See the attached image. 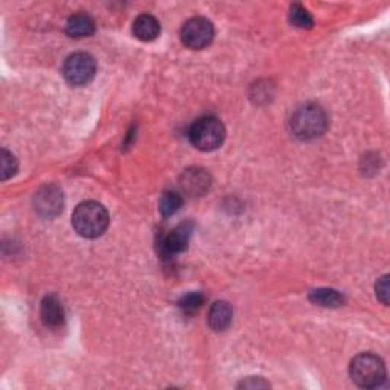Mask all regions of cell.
I'll use <instances>...</instances> for the list:
<instances>
[{
	"instance_id": "9a60e30c",
	"label": "cell",
	"mask_w": 390,
	"mask_h": 390,
	"mask_svg": "<svg viewBox=\"0 0 390 390\" xmlns=\"http://www.w3.org/2000/svg\"><path fill=\"white\" fill-rule=\"evenodd\" d=\"M183 204V197L180 192L167 191L159 201V211L164 216H172L177 214Z\"/></svg>"
},
{
	"instance_id": "3957f363",
	"label": "cell",
	"mask_w": 390,
	"mask_h": 390,
	"mask_svg": "<svg viewBox=\"0 0 390 390\" xmlns=\"http://www.w3.org/2000/svg\"><path fill=\"white\" fill-rule=\"evenodd\" d=\"M352 381L364 389L380 387L386 380V366L380 357L372 352H363L355 357L349 367Z\"/></svg>"
},
{
	"instance_id": "7c38bea8",
	"label": "cell",
	"mask_w": 390,
	"mask_h": 390,
	"mask_svg": "<svg viewBox=\"0 0 390 390\" xmlns=\"http://www.w3.org/2000/svg\"><path fill=\"white\" fill-rule=\"evenodd\" d=\"M232 317H233V311L229 303L224 300L215 302L209 310V316H208L209 327L216 332L224 331L229 328V325L232 323Z\"/></svg>"
},
{
	"instance_id": "5bb4252c",
	"label": "cell",
	"mask_w": 390,
	"mask_h": 390,
	"mask_svg": "<svg viewBox=\"0 0 390 390\" xmlns=\"http://www.w3.org/2000/svg\"><path fill=\"white\" fill-rule=\"evenodd\" d=\"M310 300L325 308H339L344 305V296L332 288H319L311 291Z\"/></svg>"
},
{
	"instance_id": "ffe728a7",
	"label": "cell",
	"mask_w": 390,
	"mask_h": 390,
	"mask_svg": "<svg viewBox=\"0 0 390 390\" xmlns=\"http://www.w3.org/2000/svg\"><path fill=\"white\" fill-rule=\"evenodd\" d=\"M238 387L240 389H265V387H270V384L267 381H264L263 378L251 376V378H246V380H243L240 384H238Z\"/></svg>"
},
{
	"instance_id": "277c9868",
	"label": "cell",
	"mask_w": 390,
	"mask_h": 390,
	"mask_svg": "<svg viewBox=\"0 0 390 390\" xmlns=\"http://www.w3.org/2000/svg\"><path fill=\"white\" fill-rule=\"evenodd\" d=\"M226 139V128L218 117L203 116L189 128L191 144L200 151H214L220 148Z\"/></svg>"
},
{
	"instance_id": "ac0fdd59",
	"label": "cell",
	"mask_w": 390,
	"mask_h": 390,
	"mask_svg": "<svg viewBox=\"0 0 390 390\" xmlns=\"http://www.w3.org/2000/svg\"><path fill=\"white\" fill-rule=\"evenodd\" d=\"M2 180H8L17 172V159L8 149H2Z\"/></svg>"
},
{
	"instance_id": "8992f818",
	"label": "cell",
	"mask_w": 390,
	"mask_h": 390,
	"mask_svg": "<svg viewBox=\"0 0 390 390\" xmlns=\"http://www.w3.org/2000/svg\"><path fill=\"white\" fill-rule=\"evenodd\" d=\"M181 41L183 45L194 51L204 49L211 45L214 40V26L211 20L204 17L189 19L181 28Z\"/></svg>"
},
{
	"instance_id": "ba28073f",
	"label": "cell",
	"mask_w": 390,
	"mask_h": 390,
	"mask_svg": "<svg viewBox=\"0 0 390 390\" xmlns=\"http://www.w3.org/2000/svg\"><path fill=\"white\" fill-rule=\"evenodd\" d=\"M180 186L183 192L192 195V197H195V195L199 197V195L208 192L211 188L209 172L203 168L186 169L180 177Z\"/></svg>"
},
{
	"instance_id": "d6986e66",
	"label": "cell",
	"mask_w": 390,
	"mask_h": 390,
	"mask_svg": "<svg viewBox=\"0 0 390 390\" xmlns=\"http://www.w3.org/2000/svg\"><path fill=\"white\" fill-rule=\"evenodd\" d=\"M376 297L380 299L384 305H389V276H383L378 279V283H376Z\"/></svg>"
},
{
	"instance_id": "8fae6325",
	"label": "cell",
	"mask_w": 390,
	"mask_h": 390,
	"mask_svg": "<svg viewBox=\"0 0 390 390\" xmlns=\"http://www.w3.org/2000/svg\"><path fill=\"white\" fill-rule=\"evenodd\" d=\"M133 34L140 41H153L160 34L159 20L151 14H140L133 21Z\"/></svg>"
},
{
	"instance_id": "7a4b0ae2",
	"label": "cell",
	"mask_w": 390,
	"mask_h": 390,
	"mask_svg": "<svg viewBox=\"0 0 390 390\" xmlns=\"http://www.w3.org/2000/svg\"><path fill=\"white\" fill-rule=\"evenodd\" d=\"M330 119L327 112L317 104H305L291 117V132L300 140H312L320 137L328 130Z\"/></svg>"
},
{
	"instance_id": "5b68a950",
	"label": "cell",
	"mask_w": 390,
	"mask_h": 390,
	"mask_svg": "<svg viewBox=\"0 0 390 390\" xmlns=\"http://www.w3.org/2000/svg\"><path fill=\"white\" fill-rule=\"evenodd\" d=\"M95 73L96 61L90 53L77 52L64 61L63 75L70 85L81 88V85L89 84L95 78Z\"/></svg>"
},
{
	"instance_id": "4fadbf2b",
	"label": "cell",
	"mask_w": 390,
	"mask_h": 390,
	"mask_svg": "<svg viewBox=\"0 0 390 390\" xmlns=\"http://www.w3.org/2000/svg\"><path fill=\"white\" fill-rule=\"evenodd\" d=\"M66 32L75 38L89 37L95 32V21L88 14H75L68 20Z\"/></svg>"
},
{
	"instance_id": "e0dca14e",
	"label": "cell",
	"mask_w": 390,
	"mask_h": 390,
	"mask_svg": "<svg viewBox=\"0 0 390 390\" xmlns=\"http://www.w3.org/2000/svg\"><path fill=\"white\" fill-rule=\"evenodd\" d=\"M204 303V296L201 295V292H197V291H192V292H188V295L183 296L179 302V307L181 311H185L188 314H192L195 311H199Z\"/></svg>"
},
{
	"instance_id": "2e32d148",
	"label": "cell",
	"mask_w": 390,
	"mask_h": 390,
	"mask_svg": "<svg viewBox=\"0 0 390 390\" xmlns=\"http://www.w3.org/2000/svg\"><path fill=\"white\" fill-rule=\"evenodd\" d=\"M290 23L299 29H310L314 25V20L305 8L296 4L290 9Z\"/></svg>"
},
{
	"instance_id": "9c48e42d",
	"label": "cell",
	"mask_w": 390,
	"mask_h": 390,
	"mask_svg": "<svg viewBox=\"0 0 390 390\" xmlns=\"http://www.w3.org/2000/svg\"><path fill=\"white\" fill-rule=\"evenodd\" d=\"M192 233V223H183L172 229L164 240V251L167 255H177L188 248Z\"/></svg>"
},
{
	"instance_id": "30bf717a",
	"label": "cell",
	"mask_w": 390,
	"mask_h": 390,
	"mask_svg": "<svg viewBox=\"0 0 390 390\" xmlns=\"http://www.w3.org/2000/svg\"><path fill=\"white\" fill-rule=\"evenodd\" d=\"M40 317L48 328H58L64 323V308L57 296H46L41 300Z\"/></svg>"
},
{
	"instance_id": "6da1fadb",
	"label": "cell",
	"mask_w": 390,
	"mask_h": 390,
	"mask_svg": "<svg viewBox=\"0 0 390 390\" xmlns=\"http://www.w3.org/2000/svg\"><path fill=\"white\" fill-rule=\"evenodd\" d=\"M110 223L107 209L98 201H84L77 206L72 215V226L78 235L83 238H93L101 236Z\"/></svg>"
},
{
	"instance_id": "52a82bcc",
	"label": "cell",
	"mask_w": 390,
	"mask_h": 390,
	"mask_svg": "<svg viewBox=\"0 0 390 390\" xmlns=\"http://www.w3.org/2000/svg\"><path fill=\"white\" fill-rule=\"evenodd\" d=\"M36 211L45 216V218H53L63 211V192L56 185L43 186L36 194Z\"/></svg>"
}]
</instances>
